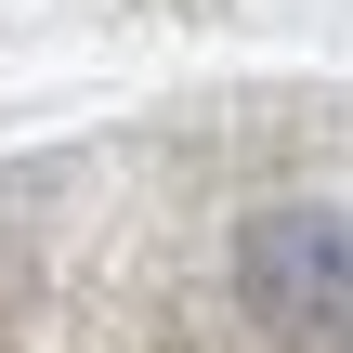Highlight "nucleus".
Returning a JSON list of instances; mask_svg holds the SVG:
<instances>
[{"mask_svg":"<svg viewBox=\"0 0 353 353\" xmlns=\"http://www.w3.org/2000/svg\"><path fill=\"white\" fill-rule=\"evenodd\" d=\"M249 314L262 327H301V341H353V236L341 223H249Z\"/></svg>","mask_w":353,"mask_h":353,"instance_id":"f257e3e1","label":"nucleus"}]
</instances>
